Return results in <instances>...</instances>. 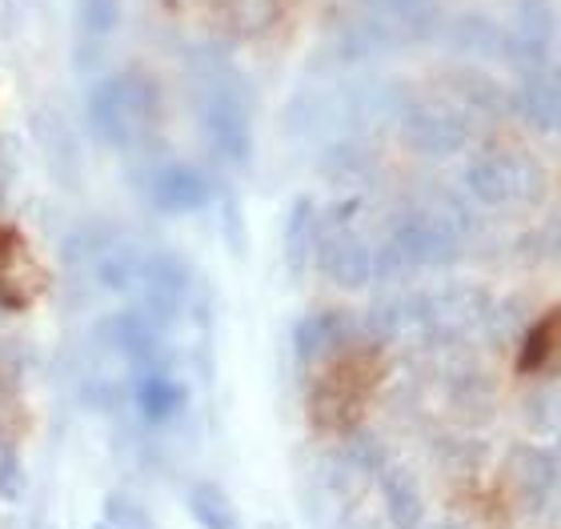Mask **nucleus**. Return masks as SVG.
Wrapping results in <instances>:
<instances>
[{"mask_svg": "<svg viewBox=\"0 0 561 529\" xmlns=\"http://www.w3.org/2000/svg\"><path fill=\"white\" fill-rule=\"evenodd\" d=\"M329 273L337 277L341 285H350V289H357V285L369 277V253H365L357 241H341L333 253H329Z\"/></svg>", "mask_w": 561, "mask_h": 529, "instance_id": "20e7f679", "label": "nucleus"}, {"mask_svg": "<svg viewBox=\"0 0 561 529\" xmlns=\"http://www.w3.org/2000/svg\"><path fill=\"white\" fill-rule=\"evenodd\" d=\"M201 181L197 176H188V173H176L169 185H164V200L169 205H176V209H188V205H201Z\"/></svg>", "mask_w": 561, "mask_h": 529, "instance_id": "6e6552de", "label": "nucleus"}, {"mask_svg": "<svg viewBox=\"0 0 561 529\" xmlns=\"http://www.w3.org/2000/svg\"><path fill=\"white\" fill-rule=\"evenodd\" d=\"M140 405H145L149 417H169V413L181 405V393H176L173 386H164V381H149L145 393H140Z\"/></svg>", "mask_w": 561, "mask_h": 529, "instance_id": "423d86ee", "label": "nucleus"}, {"mask_svg": "<svg viewBox=\"0 0 561 529\" xmlns=\"http://www.w3.org/2000/svg\"><path fill=\"white\" fill-rule=\"evenodd\" d=\"M514 470H522L517 494H522V502H526L529 509H538L541 502L553 494V485H558V465H553V458H546L541 449H517Z\"/></svg>", "mask_w": 561, "mask_h": 529, "instance_id": "f03ea898", "label": "nucleus"}, {"mask_svg": "<svg viewBox=\"0 0 561 529\" xmlns=\"http://www.w3.org/2000/svg\"><path fill=\"white\" fill-rule=\"evenodd\" d=\"M381 497H386V514L393 529H421L425 526V502H421L417 485L410 473L389 470L381 478Z\"/></svg>", "mask_w": 561, "mask_h": 529, "instance_id": "f257e3e1", "label": "nucleus"}, {"mask_svg": "<svg viewBox=\"0 0 561 529\" xmlns=\"http://www.w3.org/2000/svg\"><path fill=\"white\" fill-rule=\"evenodd\" d=\"M93 529H113V526H108V521H101V526H93Z\"/></svg>", "mask_w": 561, "mask_h": 529, "instance_id": "9b49d317", "label": "nucleus"}, {"mask_svg": "<svg viewBox=\"0 0 561 529\" xmlns=\"http://www.w3.org/2000/svg\"><path fill=\"white\" fill-rule=\"evenodd\" d=\"M185 502H188V514H193V521H197L201 529H241L233 502H229L217 485H209V482L193 485Z\"/></svg>", "mask_w": 561, "mask_h": 529, "instance_id": "7ed1b4c3", "label": "nucleus"}, {"mask_svg": "<svg viewBox=\"0 0 561 529\" xmlns=\"http://www.w3.org/2000/svg\"><path fill=\"white\" fill-rule=\"evenodd\" d=\"M16 485H21V470L9 453H0V497H16Z\"/></svg>", "mask_w": 561, "mask_h": 529, "instance_id": "1a4fd4ad", "label": "nucleus"}, {"mask_svg": "<svg viewBox=\"0 0 561 529\" xmlns=\"http://www.w3.org/2000/svg\"><path fill=\"white\" fill-rule=\"evenodd\" d=\"M558 330H561V313H550L541 325H534V333H529L526 345H522V361H517L526 373H534V369L546 365V357L553 353V333Z\"/></svg>", "mask_w": 561, "mask_h": 529, "instance_id": "39448f33", "label": "nucleus"}, {"mask_svg": "<svg viewBox=\"0 0 561 529\" xmlns=\"http://www.w3.org/2000/svg\"><path fill=\"white\" fill-rule=\"evenodd\" d=\"M108 526L113 529H152V521L145 509L133 506L129 497H113V502H108Z\"/></svg>", "mask_w": 561, "mask_h": 529, "instance_id": "0eeeda50", "label": "nucleus"}, {"mask_svg": "<svg viewBox=\"0 0 561 529\" xmlns=\"http://www.w3.org/2000/svg\"><path fill=\"white\" fill-rule=\"evenodd\" d=\"M430 529H466V526H457V521H437V526H430Z\"/></svg>", "mask_w": 561, "mask_h": 529, "instance_id": "9d476101", "label": "nucleus"}, {"mask_svg": "<svg viewBox=\"0 0 561 529\" xmlns=\"http://www.w3.org/2000/svg\"><path fill=\"white\" fill-rule=\"evenodd\" d=\"M558 245H561V229H558Z\"/></svg>", "mask_w": 561, "mask_h": 529, "instance_id": "f8f14e48", "label": "nucleus"}]
</instances>
